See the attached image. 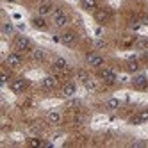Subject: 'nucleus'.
<instances>
[{
  "mask_svg": "<svg viewBox=\"0 0 148 148\" xmlns=\"http://www.w3.org/2000/svg\"><path fill=\"white\" fill-rule=\"evenodd\" d=\"M52 13H54V5H52L50 2H41L38 5V14L39 16H48Z\"/></svg>",
  "mask_w": 148,
  "mask_h": 148,
  "instance_id": "nucleus-12",
  "label": "nucleus"
},
{
  "mask_svg": "<svg viewBox=\"0 0 148 148\" xmlns=\"http://www.w3.org/2000/svg\"><path fill=\"white\" fill-rule=\"evenodd\" d=\"M139 118H141V121L145 123V121H148V109H145V111H141L139 112Z\"/></svg>",
  "mask_w": 148,
  "mask_h": 148,
  "instance_id": "nucleus-28",
  "label": "nucleus"
},
{
  "mask_svg": "<svg viewBox=\"0 0 148 148\" xmlns=\"http://www.w3.org/2000/svg\"><path fill=\"white\" fill-rule=\"evenodd\" d=\"M77 79H79V80L84 84V82H86L88 79H91V77H89V73H88V71H84V70H79V71H77Z\"/></svg>",
  "mask_w": 148,
  "mask_h": 148,
  "instance_id": "nucleus-23",
  "label": "nucleus"
},
{
  "mask_svg": "<svg viewBox=\"0 0 148 148\" xmlns=\"http://www.w3.org/2000/svg\"><path fill=\"white\" fill-rule=\"evenodd\" d=\"M52 20H54V25L56 27H66L68 25V14L62 11V9H54V13H52Z\"/></svg>",
  "mask_w": 148,
  "mask_h": 148,
  "instance_id": "nucleus-2",
  "label": "nucleus"
},
{
  "mask_svg": "<svg viewBox=\"0 0 148 148\" xmlns=\"http://www.w3.org/2000/svg\"><path fill=\"white\" fill-rule=\"evenodd\" d=\"M95 34H97V36L100 38V36L103 34V29H102V27H97V29H95Z\"/></svg>",
  "mask_w": 148,
  "mask_h": 148,
  "instance_id": "nucleus-32",
  "label": "nucleus"
},
{
  "mask_svg": "<svg viewBox=\"0 0 148 148\" xmlns=\"http://www.w3.org/2000/svg\"><path fill=\"white\" fill-rule=\"evenodd\" d=\"M120 105H121V102L118 98H109L105 102V109L107 111H116V109H120Z\"/></svg>",
  "mask_w": 148,
  "mask_h": 148,
  "instance_id": "nucleus-17",
  "label": "nucleus"
},
{
  "mask_svg": "<svg viewBox=\"0 0 148 148\" xmlns=\"http://www.w3.org/2000/svg\"><path fill=\"white\" fill-rule=\"evenodd\" d=\"M98 77L105 82V84H114L116 82V79H118V75H116V71L114 70H111V68H100V71H98Z\"/></svg>",
  "mask_w": 148,
  "mask_h": 148,
  "instance_id": "nucleus-4",
  "label": "nucleus"
},
{
  "mask_svg": "<svg viewBox=\"0 0 148 148\" xmlns=\"http://www.w3.org/2000/svg\"><path fill=\"white\" fill-rule=\"evenodd\" d=\"M13 48L16 52H30L32 50V43H30V39L25 38V36H16L13 39Z\"/></svg>",
  "mask_w": 148,
  "mask_h": 148,
  "instance_id": "nucleus-1",
  "label": "nucleus"
},
{
  "mask_svg": "<svg viewBox=\"0 0 148 148\" xmlns=\"http://www.w3.org/2000/svg\"><path fill=\"white\" fill-rule=\"evenodd\" d=\"M136 48H137V50H145V48H148V39H145V38L136 39Z\"/></svg>",
  "mask_w": 148,
  "mask_h": 148,
  "instance_id": "nucleus-22",
  "label": "nucleus"
},
{
  "mask_svg": "<svg viewBox=\"0 0 148 148\" xmlns=\"http://www.w3.org/2000/svg\"><path fill=\"white\" fill-rule=\"evenodd\" d=\"M68 107H70V109H77V107H80V100H79V98L70 100V102H68Z\"/></svg>",
  "mask_w": 148,
  "mask_h": 148,
  "instance_id": "nucleus-25",
  "label": "nucleus"
},
{
  "mask_svg": "<svg viewBox=\"0 0 148 148\" xmlns=\"http://www.w3.org/2000/svg\"><path fill=\"white\" fill-rule=\"evenodd\" d=\"M9 88H11L13 93H23L27 88H29V84L25 79H14L11 84H9Z\"/></svg>",
  "mask_w": 148,
  "mask_h": 148,
  "instance_id": "nucleus-7",
  "label": "nucleus"
},
{
  "mask_svg": "<svg viewBox=\"0 0 148 148\" xmlns=\"http://www.w3.org/2000/svg\"><path fill=\"white\" fill-rule=\"evenodd\" d=\"M30 59H32L34 62H41L45 59V52L41 48H32V50H30Z\"/></svg>",
  "mask_w": 148,
  "mask_h": 148,
  "instance_id": "nucleus-16",
  "label": "nucleus"
},
{
  "mask_svg": "<svg viewBox=\"0 0 148 148\" xmlns=\"http://www.w3.org/2000/svg\"><path fill=\"white\" fill-rule=\"evenodd\" d=\"M86 62L89 66H93V68H102L103 57L100 54H97V52H88V54H86Z\"/></svg>",
  "mask_w": 148,
  "mask_h": 148,
  "instance_id": "nucleus-6",
  "label": "nucleus"
},
{
  "mask_svg": "<svg viewBox=\"0 0 148 148\" xmlns=\"http://www.w3.org/2000/svg\"><path fill=\"white\" fill-rule=\"evenodd\" d=\"M139 22H141V25H148V14H141Z\"/></svg>",
  "mask_w": 148,
  "mask_h": 148,
  "instance_id": "nucleus-29",
  "label": "nucleus"
},
{
  "mask_svg": "<svg viewBox=\"0 0 148 148\" xmlns=\"http://www.w3.org/2000/svg\"><path fill=\"white\" fill-rule=\"evenodd\" d=\"M5 2H7V4H14V2H16V0H5Z\"/></svg>",
  "mask_w": 148,
  "mask_h": 148,
  "instance_id": "nucleus-33",
  "label": "nucleus"
},
{
  "mask_svg": "<svg viewBox=\"0 0 148 148\" xmlns=\"http://www.w3.org/2000/svg\"><path fill=\"white\" fill-rule=\"evenodd\" d=\"M13 32H14V27H13V23L4 22V23H2V34H4V36H11Z\"/></svg>",
  "mask_w": 148,
  "mask_h": 148,
  "instance_id": "nucleus-21",
  "label": "nucleus"
},
{
  "mask_svg": "<svg viewBox=\"0 0 148 148\" xmlns=\"http://www.w3.org/2000/svg\"><path fill=\"white\" fill-rule=\"evenodd\" d=\"M68 70V62H66V59L64 57H57V59H54V64H52V71L54 73H62V71H66Z\"/></svg>",
  "mask_w": 148,
  "mask_h": 148,
  "instance_id": "nucleus-8",
  "label": "nucleus"
},
{
  "mask_svg": "<svg viewBox=\"0 0 148 148\" xmlns=\"http://www.w3.org/2000/svg\"><path fill=\"white\" fill-rule=\"evenodd\" d=\"M75 93H77V84L75 82H66L64 86L61 88V95H62V97H66V98L75 97Z\"/></svg>",
  "mask_w": 148,
  "mask_h": 148,
  "instance_id": "nucleus-9",
  "label": "nucleus"
},
{
  "mask_svg": "<svg viewBox=\"0 0 148 148\" xmlns=\"http://www.w3.org/2000/svg\"><path fill=\"white\" fill-rule=\"evenodd\" d=\"M22 62H23V57H22V52H11L7 57H5V64L9 66V68H20L22 66Z\"/></svg>",
  "mask_w": 148,
  "mask_h": 148,
  "instance_id": "nucleus-3",
  "label": "nucleus"
},
{
  "mask_svg": "<svg viewBox=\"0 0 148 148\" xmlns=\"http://www.w3.org/2000/svg\"><path fill=\"white\" fill-rule=\"evenodd\" d=\"M95 20H97L98 23H107L111 20V11L107 9H100V11H95Z\"/></svg>",
  "mask_w": 148,
  "mask_h": 148,
  "instance_id": "nucleus-11",
  "label": "nucleus"
},
{
  "mask_svg": "<svg viewBox=\"0 0 148 148\" xmlns=\"http://www.w3.org/2000/svg\"><path fill=\"white\" fill-rule=\"evenodd\" d=\"M84 121H86V116L84 114H73V123L75 125H82Z\"/></svg>",
  "mask_w": 148,
  "mask_h": 148,
  "instance_id": "nucleus-24",
  "label": "nucleus"
},
{
  "mask_svg": "<svg viewBox=\"0 0 148 148\" xmlns=\"http://www.w3.org/2000/svg\"><path fill=\"white\" fill-rule=\"evenodd\" d=\"M84 88H86L88 91H91V93H95V91H98V82L93 80V79H88L86 82H84Z\"/></svg>",
  "mask_w": 148,
  "mask_h": 148,
  "instance_id": "nucleus-20",
  "label": "nucleus"
},
{
  "mask_svg": "<svg viewBox=\"0 0 148 148\" xmlns=\"http://www.w3.org/2000/svg\"><path fill=\"white\" fill-rule=\"evenodd\" d=\"M103 47H105V41H102V39L95 41V48H103Z\"/></svg>",
  "mask_w": 148,
  "mask_h": 148,
  "instance_id": "nucleus-30",
  "label": "nucleus"
},
{
  "mask_svg": "<svg viewBox=\"0 0 148 148\" xmlns=\"http://www.w3.org/2000/svg\"><path fill=\"white\" fill-rule=\"evenodd\" d=\"M137 70H139V62H137L134 57H130L127 61V71L129 73H137Z\"/></svg>",
  "mask_w": 148,
  "mask_h": 148,
  "instance_id": "nucleus-18",
  "label": "nucleus"
},
{
  "mask_svg": "<svg viewBox=\"0 0 148 148\" xmlns=\"http://www.w3.org/2000/svg\"><path fill=\"white\" fill-rule=\"evenodd\" d=\"M7 82H9V73L2 71V84H7Z\"/></svg>",
  "mask_w": 148,
  "mask_h": 148,
  "instance_id": "nucleus-31",
  "label": "nucleus"
},
{
  "mask_svg": "<svg viewBox=\"0 0 148 148\" xmlns=\"http://www.w3.org/2000/svg\"><path fill=\"white\" fill-rule=\"evenodd\" d=\"M129 123H130V125H141L143 121H141V118H139V114H136V116H132V118L129 120Z\"/></svg>",
  "mask_w": 148,
  "mask_h": 148,
  "instance_id": "nucleus-27",
  "label": "nucleus"
},
{
  "mask_svg": "<svg viewBox=\"0 0 148 148\" xmlns=\"http://www.w3.org/2000/svg\"><path fill=\"white\" fill-rule=\"evenodd\" d=\"M132 86L137 91H145L148 88V79H146L145 73H136V75L132 77Z\"/></svg>",
  "mask_w": 148,
  "mask_h": 148,
  "instance_id": "nucleus-5",
  "label": "nucleus"
},
{
  "mask_svg": "<svg viewBox=\"0 0 148 148\" xmlns=\"http://www.w3.org/2000/svg\"><path fill=\"white\" fill-rule=\"evenodd\" d=\"M80 5H82L84 11H97L98 0H80Z\"/></svg>",
  "mask_w": 148,
  "mask_h": 148,
  "instance_id": "nucleus-15",
  "label": "nucleus"
},
{
  "mask_svg": "<svg viewBox=\"0 0 148 148\" xmlns=\"http://www.w3.org/2000/svg\"><path fill=\"white\" fill-rule=\"evenodd\" d=\"M41 86H43L45 89H56L57 88V79L56 77H45L43 80H41Z\"/></svg>",
  "mask_w": 148,
  "mask_h": 148,
  "instance_id": "nucleus-14",
  "label": "nucleus"
},
{
  "mask_svg": "<svg viewBox=\"0 0 148 148\" xmlns=\"http://www.w3.org/2000/svg\"><path fill=\"white\" fill-rule=\"evenodd\" d=\"M29 145H30V146H41V145H43V141L38 139V137H30V139H29Z\"/></svg>",
  "mask_w": 148,
  "mask_h": 148,
  "instance_id": "nucleus-26",
  "label": "nucleus"
},
{
  "mask_svg": "<svg viewBox=\"0 0 148 148\" xmlns=\"http://www.w3.org/2000/svg\"><path fill=\"white\" fill-rule=\"evenodd\" d=\"M61 120H62V116H61V112H57V111H50V112L47 114V121H48L50 125H59Z\"/></svg>",
  "mask_w": 148,
  "mask_h": 148,
  "instance_id": "nucleus-13",
  "label": "nucleus"
},
{
  "mask_svg": "<svg viewBox=\"0 0 148 148\" xmlns=\"http://www.w3.org/2000/svg\"><path fill=\"white\" fill-rule=\"evenodd\" d=\"M32 25L36 27V29H47V22H45V16H34L32 18Z\"/></svg>",
  "mask_w": 148,
  "mask_h": 148,
  "instance_id": "nucleus-19",
  "label": "nucleus"
},
{
  "mask_svg": "<svg viewBox=\"0 0 148 148\" xmlns=\"http://www.w3.org/2000/svg\"><path fill=\"white\" fill-rule=\"evenodd\" d=\"M75 39H77L75 30H64V32L61 34V43H64V45H68V47L75 43Z\"/></svg>",
  "mask_w": 148,
  "mask_h": 148,
  "instance_id": "nucleus-10",
  "label": "nucleus"
}]
</instances>
